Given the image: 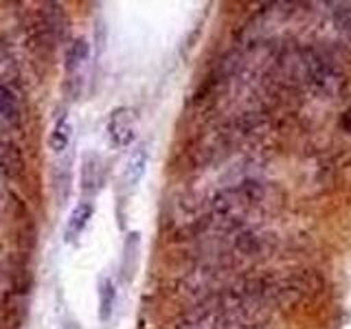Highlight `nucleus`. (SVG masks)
Instances as JSON below:
<instances>
[{"instance_id":"1","label":"nucleus","mask_w":351,"mask_h":329,"mask_svg":"<svg viewBox=\"0 0 351 329\" xmlns=\"http://www.w3.org/2000/svg\"><path fill=\"white\" fill-rule=\"evenodd\" d=\"M106 132L114 147H130L136 138V110L128 106L114 108L106 121Z\"/></svg>"},{"instance_id":"4","label":"nucleus","mask_w":351,"mask_h":329,"mask_svg":"<svg viewBox=\"0 0 351 329\" xmlns=\"http://www.w3.org/2000/svg\"><path fill=\"white\" fill-rule=\"evenodd\" d=\"M104 182H106L104 158L99 154H86L82 160V193L93 197L101 191Z\"/></svg>"},{"instance_id":"7","label":"nucleus","mask_w":351,"mask_h":329,"mask_svg":"<svg viewBox=\"0 0 351 329\" xmlns=\"http://www.w3.org/2000/svg\"><path fill=\"white\" fill-rule=\"evenodd\" d=\"M97 299H99V307H97V314H99V321L101 323H108L110 318H112V312H114V305H117V283L104 274L101 279H99V285H97Z\"/></svg>"},{"instance_id":"3","label":"nucleus","mask_w":351,"mask_h":329,"mask_svg":"<svg viewBox=\"0 0 351 329\" xmlns=\"http://www.w3.org/2000/svg\"><path fill=\"white\" fill-rule=\"evenodd\" d=\"M147 164H149V149L145 143H141V145H136V149L130 154V158L123 167V175H121V184H123V189L128 193L134 191L141 184L143 175L147 171Z\"/></svg>"},{"instance_id":"9","label":"nucleus","mask_w":351,"mask_h":329,"mask_svg":"<svg viewBox=\"0 0 351 329\" xmlns=\"http://www.w3.org/2000/svg\"><path fill=\"white\" fill-rule=\"evenodd\" d=\"M0 119L9 125H20V121H22L18 97L11 93V88L3 82H0Z\"/></svg>"},{"instance_id":"8","label":"nucleus","mask_w":351,"mask_h":329,"mask_svg":"<svg viewBox=\"0 0 351 329\" xmlns=\"http://www.w3.org/2000/svg\"><path fill=\"white\" fill-rule=\"evenodd\" d=\"M71 138H73V123H71V117L64 112L58 121H55V125L51 130L49 147L55 154H64L66 149H69V145H71Z\"/></svg>"},{"instance_id":"6","label":"nucleus","mask_w":351,"mask_h":329,"mask_svg":"<svg viewBox=\"0 0 351 329\" xmlns=\"http://www.w3.org/2000/svg\"><path fill=\"white\" fill-rule=\"evenodd\" d=\"M27 164L22 158V151L14 143L0 138V175L7 180H22L25 178Z\"/></svg>"},{"instance_id":"10","label":"nucleus","mask_w":351,"mask_h":329,"mask_svg":"<svg viewBox=\"0 0 351 329\" xmlns=\"http://www.w3.org/2000/svg\"><path fill=\"white\" fill-rule=\"evenodd\" d=\"M138 252H141V233H138V230H134V233H130L125 237V244H123V263H121V272L125 274L128 281L136 274Z\"/></svg>"},{"instance_id":"5","label":"nucleus","mask_w":351,"mask_h":329,"mask_svg":"<svg viewBox=\"0 0 351 329\" xmlns=\"http://www.w3.org/2000/svg\"><path fill=\"white\" fill-rule=\"evenodd\" d=\"M95 213V204L90 200H82L73 206V211L69 213V219H66L64 226V241L66 244H75L77 239L84 235V230L88 228Z\"/></svg>"},{"instance_id":"2","label":"nucleus","mask_w":351,"mask_h":329,"mask_svg":"<svg viewBox=\"0 0 351 329\" xmlns=\"http://www.w3.org/2000/svg\"><path fill=\"white\" fill-rule=\"evenodd\" d=\"M88 60H90V44H88L86 38H75L71 40L69 49H66V80H69V86L80 88L82 86V77L86 73Z\"/></svg>"}]
</instances>
